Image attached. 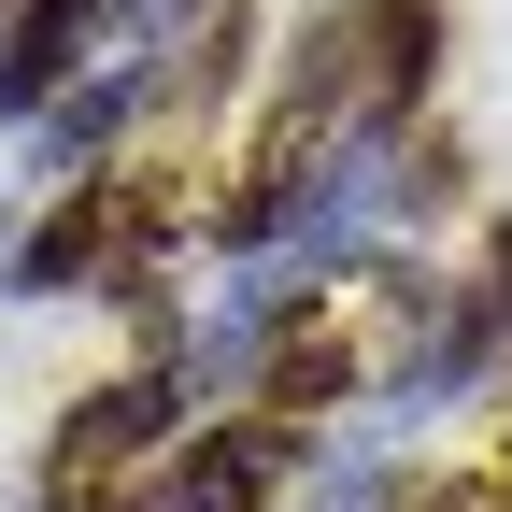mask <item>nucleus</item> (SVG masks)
Here are the masks:
<instances>
[{
    "label": "nucleus",
    "instance_id": "f257e3e1",
    "mask_svg": "<svg viewBox=\"0 0 512 512\" xmlns=\"http://www.w3.org/2000/svg\"><path fill=\"white\" fill-rule=\"evenodd\" d=\"M285 470H299V441L271 413H228L200 441H171V470H157V512H285Z\"/></svg>",
    "mask_w": 512,
    "mask_h": 512
},
{
    "label": "nucleus",
    "instance_id": "f03ea898",
    "mask_svg": "<svg viewBox=\"0 0 512 512\" xmlns=\"http://www.w3.org/2000/svg\"><path fill=\"white\" fill-rule=\"evenodd\" d=\"M456 313H470V342H484V356H498V342H512V214H498V228H484V285H470V299H456Z\"/></svg>",
    "mask_w": 512,
    "mask_h": 512
},
{
    "label": "nucleus",
    "instance_id": "7ed1b4c3",
    "mask_svg": "<svg viewBox=\"0 0 512 512\" xmlns=\"http://www.w3.org/2000/svg\"><path fill=\"white\" fill-rule=\"evenodd\" d=\"M0 15H15V0H0Z\"/></svg>",
    "mask_w": 512,
    "mask_h": 512
}]
</instances>
